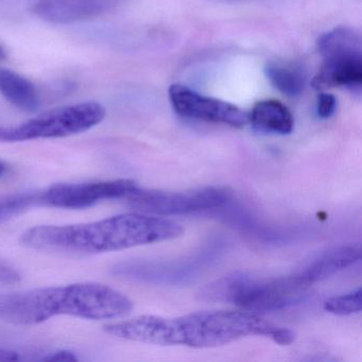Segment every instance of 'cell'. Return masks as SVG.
Listing matches in <instances>:
<instances>
[{"label":"cell","instance_id":"cell-1","mask_svg":"<svg viewBox=\"0 0 362 362\" xmlns=\"http://www.w3.org/2000/svg\"><path fill=\"white\" fill-rule=\"evenodd\" d=\"M103 329L122 340L192 349L222 346L250 336L267 337L283 346L296 340L289 328L245 310L198 311L173 317L141 315L107 324Z\"/></svg>","mask_w":362,"mask_h":362},{"label":"cell","instance_id":"cell-2","mask_svg":"<svg viewBox=\"0 0 362 362\" xmlns=\"http://www.w3.org/2000/svg\"><path fill=\"white\" fill-rule=\"evenodd\" d=\"M183 233L171 220L130 213L88 223L35 226L23 234L22 243L37 250L105 253L173 240Z\"/></svg>","mask_w":362,"mask_h":362},{"label":"cell","instance_id":"cell-3","mask_svg":"<svg viewBox=\"0 0 362 362\" xmlns=\"http://www.w3.org/2000/svg\"><path fill=\"white\" fill-rule=\"evenodd\" d=\"M132 310L133 302L126 294L96 283L0 293V320L14 325H33L56 315L120 319Z\"/></svg>","mask_w":362,"mask_h":362},{"label":"cell","instance_id":"cell-4","mask_svg":"<svg viewBox=\"0 0 362 362\" xmlns=\"http://www.w3.org/2000/svg\"><path fill=\"white\" fill-rule=\"evenodd\" d=\"M307 289L293 274L260 279L236 273L209 284L201 290V300L230 303L241 310H279L302 300Z\"/></svg>","mask_w":362,"mask_h":362},{"label":"cell","instance_id":"cell-5","mask_svg":"<svg viewBox=\"0 0 362 362\" xmlns=\"http://www.w3.org/2000/svg\"><path fill=\"white\" fill-rule=\"evenodd\" d=\"M323 59L311 86L317 90L344 88L360 95L362 86V47L359 33L349 27H337L317 40Z\"/></svg>","mask_w":362,"mask_h":362},{"label":"cell","instance_id":"cell-6","mask_svg":"<svg viewBox=\"0 0 362 362\" xmlns=\"http://www.w3.org/2000/svg\"><path fill=\"white\" fill-rule=\"evenodd\" d=\"M105 114V107L94 101L58 107L16 126H0V143L79 134L100 124Z\"/></svg>","mask_w":362,"mask_h":362},{"label":"cell","instance_id":"cell-7","mask_svg":"<svg viewBox=\"0 0 362 362\" xmlns=\"http://www.w3.org/2000/svg\"><path fill=\"white\" fill-rule=\"evenodd\" d=\"M234 194L224 186H205L183 192L141 189L127 198L139 213L154 216L187 215L221 209L232 202Z\"/></svg>","mask_w":362,"mask_h":362},{"label":"cell","instance_id":"cell-8","mask_svg":"<svg viewBox=\"0 0 362 362\" xmlns=\"http://www.w3.org/2000/svg\"><path fill=\"white\" fill-rule=\"evenodd\" d=\"M139 188L129 179L90 183H59L40 194V203L58 209H82L98 203L127 199Z\"/></svg>","mask_w":362,"mask_h":362},{"label":"cell","instance_id":"cell-9","mask_svg":"<svg viewBox=\"0 0 362 362\" xmlns=\"http://www.w3.org/2000/svg\"><path fill=\"white\" fill-rule=\"evenodd\" d=\"M168 94L173 110L182 117L226 124L232 128H243L249 124V114L236 105L204 96L182 84L171 86Z\"/></svg>","mask_w":362,"mask_h":362},{"label":"cell","instance_id":"cell-10","mask_svg":"<svg viewBox=\"0 0 362 362\" xmlns=\"http://www.w3.org/2000/svg\"><path fill=\"white\" fill-rule=\"evenodd\" d=\"M124 0H41L33 7L35 16L50 24L69 25L99 18Z\"/></svg>","mask_w":362,"mask_h":362},{"label":"cell","instance_id":"cell-11","mask_svg":"<svg viewBox=\"0 0 362 362\" xmlns=\"http://www.w3.org/2000/svg\"><path fill=\"white\" fill-rule=\"evenodd\" d=\"M360 257V250L353 245L332 247L315 256L313 260L293 272V274L304 287L309 289L315 283L324 281L355 264Z\"/></svg>","mask_w":362,"mask_h":362},{"label":"cell","instance_id":"cell-12","mask_svg":"<svg viewBox=\"0 0 362 362\" xmlns=\"http://www.w3.org/2000/svg\"><path fill=\"white\" fill-rule=\"evenodd\" d=\"M254 129L264 133L288 135L293 131L294 118L290 110L277 100L256 103L249 114Z\"/></svg>","mask_w":362,"mask_h":362},{"label":"cell","instance_id":"cell-13","mask_svg":"<svg viewBox=\"0 0 362 362\" xmlns=\"http://www.w3.org/2000/svg\"><path fill=\"white\" fill-rule=\"evenodd\" d=\"M0 94L23 111L33 112L40 107V95L35 84L24 76L1 66Z\"/></svg>","mask_w":362,"mask_h":362},{"label":"cell","instance_id":"cell-14","mask_svg":"<svg viewBox=\"0 0 362 362\" xmlns=\"http://www.w3.org/2000/svg\"><path fill=\"white\" fill-rule=\"evenodd\" d=\"M267 79L281 94L300 96L307 84V71L303 65L293 62H270L264 69Z\"/></svg>","mask_w":362,"mask_h":362},{"label":"cell","instance_id":"cell-15","mask_svg":"<svg viewBox=\"0 0 362 362\" xmlns=\"http://www.w3.org/2000/svg\"><path fill=\"white\" fill-rule=\"evenodd\" d=\"M324 309L328 313L339 317L357 315L361 313L362 292L361 288L351 290L341 296H332L324 303Z\"/></svg>","mask_w":362,"mask_h":362},{"label":"cell","instance_id":"cell-16","mask_svg":"<svg viewBox=\"0 0 362 362\" xmlns=\"http://www.w3.org/2000/svg\"><path fill=\"white\" fill-rule=\"evenodd\" d=\"M35 203H40L39 192H21L0 197V222L18 215Z\"/></svg>","mask_w":362,"mask_h":362},{"label":"cell","instance_id":"cell-17","mask_svg":"<svg viewBox=\"0 0 362 362\" xmlns=\"http://www.w3.org/2000/svg\"><path fill=\"white\" fill-rule=\"evenodd\" d=\"M338 100L329 93L322 92L317 97V114L321 119H329L336 113Z\"/></svg>","mask_w":362,"mask_h":362},{"label":"cell","instance_id":"cell-18","mask_svg":"<svg viewBox=\"0 0 362 362\" xmlns=\"http://www.w3.org/2000/svg\"><path fill=\"white\" fill-rule=\"evenodd\" d=\"M43 361H56V362H75L79 360L78 356L71 351H58L54 353L48 354L46 357H43Z\"/></svg>","mask_w":362,"mask_h":362},{"label":"cell","instance_id":"cell-19","mask_svg":"<svg viewBox=\"0 0 362 362\" xmlns=\"http://www.w3.org/2000/svg\"><path fill=\"white\" fill-rule=\"evenodd\" d=\"M20 279V274L14 269L0 264V284L18 283Z\"/></svg>","mask_w":362,"mask_h":362},{"label":"cell","instance_id":"cell-20","mask_svg":"<svg viewBox=\"0 0 362 362\" xmlns=\"http://www.w3.org/2000/svg\"><path fill=\"white\" fill-rule=\"evenodd\" d=\"M20 356L16 351L0 347V361H18Z\"/></svg>","mask_w":362,"mask_h":362},{"label":"cell","instance_id":"cell-21","mask_svg":"<svg viewBox=\"0 0 362 362\" xmlns=\"http://www.w3.org/2000/svg\"><path fill=\"white\" fill-rule=\"evenodd\" d=\"M8 166L5 164V163L1 162L0 160V177H3L5 175L6 171H7Z\"/></svg>","mask_w":362,"mask_h":362},{"label":"cell","instance_id":"cell-22","mask_svg":"<svg viewBox=\"0 0 362 362\" xmlns=\"http://www.w3.org/2000/svg\"><path fill=\"white\" fill-rule=\"evenodd\" d=\"M4 54H5V52H4L3 47L0 46V59H3Z\"/></svg>","mask_w":362,"mask_h":362},{"label":"cell","instance_id":"cell-23","mask_svg":"<svg viewBox=\"0 0 362 362\" xmlns=\"http://www.w3.org/2000/svg\"><path fill=\"white\" fill-rule=\"evenodd\" d=\"M222 1H236V0H222Z\"/></svg>","mask_w":362,"mask_h":362}]
</instances>
